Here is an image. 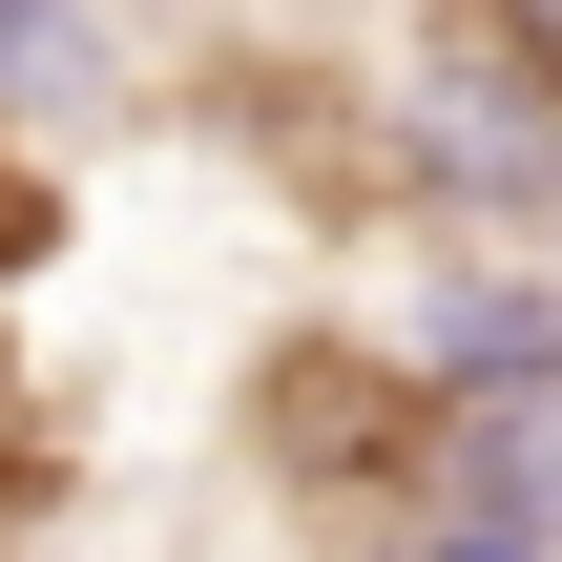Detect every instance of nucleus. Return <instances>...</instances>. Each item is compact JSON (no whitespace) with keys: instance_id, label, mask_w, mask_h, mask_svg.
I'll return each instance as SVG.
<instances>
[{"instance_id":"f257e3e1","label":"nucleus","mask_w":562,"mask_h":562,"mask_svg":"<svg viewBox=\"0 0 562 562\" xmlns=\"http://www.w3.org/2000/svg\"><path fill=\"white\" fill-rule=\"evenodd\" d=\"M521 104H542V83H501V63H480V83H438V104H417V146H438L459 188H542L562 146H542V125H521Z\"/></svg>"},{"instance_id":"f03ea898","label":"nucleus","mask_w":562,"mask_h":562,"mask_svg":"<svg viewBox=\"0 0 562 562\" xmlns=\"http://www.w3.org/2000/svg\"><path fill=\"white\" fill-rule=\"evenodd\" d=\"M542 355H562V313H542V292H501V271H459V292H438V375L542 396Z\"/></svg>"},{"instance_id":"7ed1b4c3","label":"nucleus","mask_w":562,"mask_h":562,"mask_svg":"<svg viewBox=\"0 0 562 562\" xmlns=\"http://www.w3.org/2000/svg\"><path fill=\"white\" fill-rule=\"evenodd\" d=\"M521 83H562V0H521Z\"/></svg>"},{"instance_id":"20e7f679","label":"nucleus","mask_w":562,"mask_h":562,"mask_svg":"<svg viewBox=\"0 0 562 562\" xmlns=\"http://www.w3.org/2000/svg\"><path fill=\"white\" fill-rule=\"evenodd\" d=\"M438 562H542V542H501V521H438Z\"/></svg>"}]
</instances>
